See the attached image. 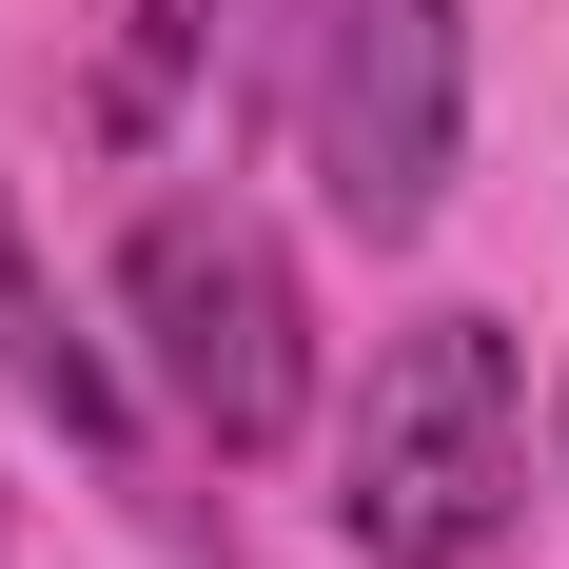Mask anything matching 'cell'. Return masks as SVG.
Here are the masks:
<instances>
[{"mask_svg": "<svg viewBox=\"0 0 569 569\" xmlns=\"http://www.w3.org/2000/svg\"><path fill=\"white\" fill-rule=\"evenodd\" d=\"M197 40H217V0H138V99H158V79H177Z\"/></svg>", "mask_w": 569, "mask_h": 569, "instance_id": "5", "label": "cell"}, {"mask_svg": "<svg viewBox=\"0 0 569 569\" xmlns=\"http://www.w3.org/2000/svg\"><path fill=\"white\" fill-rule=\"evenodd\" d=\"M530 511V393H511V335L491 315H412L353 393V452H335V530L373 569H491Z\"/></svg>", "mask_w": 569, "mask_h": 569, "instance_id": "1", "label": "cell"}, {"mask_svg": "<svg viewBox=\"0 0 569 569\" xmlns=\"http://www.w3.org/2000/svg\"><path fill=\"white\" fill-rule=\"evenodd\" d=\"M0 393L59 412V452H118V432H138V412H118V353L79 335V315H59V276L20 256V197H0Z\"/></svg>", "mask_w": 569, "mask_h": 569, "instance_id": "4", "label": "cell"}, {"mask_svg": "<svg viewBox=\"0 0 569 569\" xmlns=\"http://www.w3.org/2000/svg\"><path fill=\"white\" fill-rule=\"evenodd\" d=\"M452 118H471V20L452 0H335V40H315V177H335V217L373 256L432 236Z\"/></svg>", "mask_w": 569, "mask_h": 569, "instance_id": "3", "label": "cell"}, {"mask_svg": "<svg viewBox=\"0 0 569 569\" xmlns=\"http://www.w3.org/2000/svg\"><path fill=\"white\" fill-rule=\"evenodd\" d=\"M550 471H569V373H550Z\"/></svg>", "mask_w": 569, "mask_h": 569, "instance_id": "6", "label": "cell"}, {"mask_svg": "<svg viewBox=\"0 0 569 569\" xmlns=\"http://www.w3.org/2000/svg\"><path fill=\"white\" fill-rule=\"evenodd\" d=\"M118 315L158 335V393L217 432V452H276L315 412V315H295V256L236 197H158L118 236Z\"/></svg>", "mask_w": 569, "mask_h": 569, "instance_id": "2", "label": "cell"}]
</instances>
